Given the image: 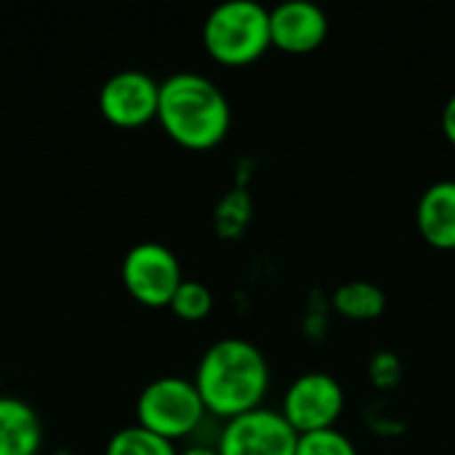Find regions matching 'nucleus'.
I'll return each instance as SVG.
<instances>
[{
	"instance_id": "nucleus-1",
	"label": "nucleus",
	"mask_w": 455,
	"mask_h": 455,
	"mask_svg": "<svg viewBox=\"0 0 455 455\" xmlns=\"http://www.w3.org/2000/svg\"><path fill=\"white\" fill-rule=\"evenodd\" d=\"M192 381L205 411L232 421L261 408L269 392V363L253 341L229 336L203 352Z\"/></svg>"
},
{
	"instance_id": "nucleus-2",
	"label": "nucleus",
	"mask_w": 455,
	"mask_h": 455,
	"mask_svg": "<svg viewBox=\"0 0 455 455\" xmlns=\"http://www.w3.org/2000/svg\"><path fill=\"white\" fill-rule=\"evenodd\" d=\"M157 123L179 147L205 152L227 139L232 107L211 77L200 72H176L160 83Z\"/></svg>"
},
{
	"instance_id": "nucleus-3",
	"label": "nucleus",
	"mask_w": 455,
	"mask_h": 455,
	"mask_svg": "<svg viewBox=\"0 0 455 455\" xmlns=\"http://www.w3.org/2000/svg\"><path fill=\"white\" fill-rule=\"evenodd\" d=\"M205 53L221 67H248L269 48V8L256 0L219 3L203 21Z\"/></svg>"
},
{
	"instance_id": "nucleus-4",
	"label": "nucleus",
	"mask_w": 455,
	"mask_h": 455,
	"mask_svg": "<svg viewBox=\"0 0 455 455\" xmlns=\"http://www.w3.org/2000/svg\"><path fill=\"white\" fill-rule=\"evenodd\" d=\"M205 416L208 411L195 381L184 376L155 379L139 392L136 400V424L173 445L192 437Z\"/></svg>"
},
{
	"instance_id": "nucleus-5",
	"label": "nucleus",
	"mask_w": 455,
	"mask_h": 455,
	"mask_svg": "<svg viewBox=\"0 0 455 455\" xmlns=\"http://www.w3.org/2000/svg\"><path fill=\"white\" fill-rule=\"evenodd\" d=\"M120 280L125 293L147 309H168L184 272L179 256L163 243H139L123 256Z\"/></svg>"
},
{
	"instance_id": "nucleus-6",
	"label": "nucleus",
	"mask_w": 455,
	"mask_h": 455,
	"mask_svg": "<svg viewBox=\"0 0 455 455\" xmlns=\"http://www.w3.org/2000/svg\"><path fill=\"white\" fill-rule=\"evenodd\" d=\"M280 413L296 435L333 429L344 413V389L331 373H301L285 389Z\"/></svg>"
},
{
	"instance_id": "nucleus-7",
	"label": "nucleus",
	"mask_w": 455,
	"mask_h": 455,
	"mask_svg": "<svg viewBox=\"0 0 455 455\" xmlns=\"http://www.w3.org/2000/svg\"><path fill=\"white\" fill-rule=\"evenodd\" d=\"M299 435L280 411L256 408L224 421L219 435L221 455H296Z\"/></svg>"
},
{
	"instance_id": "nucleus-8",
	"label": "nucleus",
	"mask_w": 455,
	"mask_h": 455,
	"mask_svg": "<svg viewBox=\"0 0 455 455\" xmlns=\"http://www.w3.org/2000/svg\"><path fill=\"white\" fill-rule=\"evenodd\" d=\"M160 83L141 69H123L104 80L99 91L101 117L125 131L144 128L157 120Z\"/></svg>"
},
{
	"instance_id": "nucleus-9",
	"label": "nucleus",
	"mask_w": 455,
	"mask_h": 455,
	"mask_svg": "<svg viewBox=\"0 0 455 455\" xmlns=\"http://www.w3.org/2000/svg\"><path fill=\"white\" fill-rule=\"evenodd\" d=\"M331 32L328 13L309 0H285L269 8V40L283 53H312Z\"/></svg>"
},
{
	"instance_id": "nucleus-10",
	"label": "nucleus",
	"mask_w": 455,
	"mask_h": 455,
	"mask_svg": "<svg viewBox=\"0 0 455 455\" xmlns=\"http://www.w3.org/2000/svg\"><path fill=\"white\" fill-rule=\"evenodd\" d=\"M419 235L437 251H455V181L443 179L424 189L416 205Z\"/></svg>"
},
{
	"instance_id": "nucleus-11",
	"label": "nucleus",
	"mask_w": 455,
	"mask_h": 455,
	"mask_svg": "<svg viewBox=\"0 0 455 455\" xmlns=\"http://www.w3.org/2000/svg\"><path fill=\"white\" fill-rule=\"evenodd\" d=\"M43 421L19 397H0V455H40Z\"/></svg>"
},
{
	"instance_id": "nucleus-12",
	"label": "nucleus",
	"mask_w": 455,
	"mask_h": 455,
	"mask_svg": "<svg viewBox=\"0 0 455 455\" xmlns=\"http://www.w3.org/2000/svg\"><path fill=\"white\" fill-rule=\"evenodd\" d=\"M333 309L352 323H373L387 309V296L379 285L368 280H349L341 283L331 296Z\"/></svg>"
},
{
	"instance_id": "nucleus-13",
	"label": "nucleus",
	"mask_w": 455,
	"mask_h": 455,
	"mask_svg": "<svg viewBox=\"0 0 455 455\" xmlns=\"http://www.w3.org/2000/svg\"><path fill=\"white\" fill-rule=\"evenodd\" d=\"M104 455H179V451L173 443L147 432L139 424H131L109 437Z\"/></svg>"
},
{
	"instance_id": "nucleus-14",
	"label": "nucleus",
	"mask_w": 455,
	"mask_h": 455,
	"mask_svg": "<svg viewBox=\"0 0 455 455\" xmlns=\"http://www.w3.org/2000/svg\"><path fill=\"white\" fill-rule=\"evenodd\" d=\"M168 309L184 323H203L213 312V293L205 283L184 277Z\"/></svg>"
},
{
	"instance_id": "nucleus-15",
	"label": "nucleus",
	"mask_w": 455,
	"mask_h": 455,
	"mask_svg": "<svg viewBox=\"0 0 455 455\" xmlns=\"http://www.w3.org/2000/svg\"><path fill=\"white\" fill-rule=\"evenodd\" d=\"M251 219V200L245 192L232 189L216 205V232L221 237H237Z\"/></svg>"
},
{
	"instance_id": "nucleus-16",
	"label": "nucleus",
	"mask_w": 455,
	"mask_h": 455,
	"mask_svg": "<svg viewBox=\"0 0 455 455\" xmlns=\"http://www.w3.org/2000/svg\"><path fill=\"white\" fill-rule=\"evenodd\" d=\"M296 455H360L355 443L333 429H323V432H312V435H299V445Z\"/></svg>"
},
{
	"instance_id": "nucleus-17",
	"label": "nucleus",
	"mask_w": 455,
	"mask_h": 455,
	"mask_svg": "<svg viewBox=\"0 0 455 455\" xmlns=\"http://www.w3.org/2000/svg\"><path fill=\"white\" fill-rule=\"evenodd\" d=\"M443 133L455 147V91L451 93V99L445 101V107H443Z\"/></svg>"
},
{
	"instance_id": "nucleus-18",
	"label": "nucleus",
	"mask_w": 455,
	"mask_h": 455,
	"mask_svg": "<svg viewBox=\"0 0 455 455\" xmlns=\"http://www.w3.org/2000/svg\"><path fill=\"white\" fill-rule=\"evenodd\" d=\"M179 455H221L219 448H211V445H189L184 451H179Z\"/></svg>"
},
{
	"instance_id": "nucleus-19",
	"label": "nucleus",
	"mask_w": 455,
	"mask_h": 455,
	"mask_svg": "<svg viewBox=\"0 0 455 455\" xmlns=\"http://www.w3.org/2000/svg\"><path fill=\"white\" fill-rule=\"evenodd\" d=\"M0 397H3V376H0Z\"/></svg>"
},
{
	"instance_id": "nucleus-20",
	"label": "nucleus",
	"mask_w": 455,
	"mask_h": 455,
	"mask_svg": "<svg viewBox=\"0 0 455 455\" xmlns=\"http://www.w3.org/2000/svg\"><path fill=\"white\" fill-rule=\"evenodd\" d=\"M48 455H72V453H48Z\"/></svg>"
}]
</instances>
